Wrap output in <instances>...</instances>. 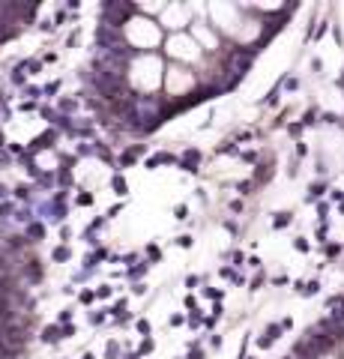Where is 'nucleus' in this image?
Listing matches in <instances>:
<instances>
[{
    "mask_svg": "<svg viewBox=\"0 0 344 359\" xmlns=\"http://www.w3.org/2000/svg\"><path fill=\"white\" fill-rule=\"evenodd\" d=\"M138 329H141V332H147V335H150V323H147V320H138Z\"/></svg>",
    "mask_w": 344,
    "mask_h": 359,
    "instance_id": "4468645a",
    "label": "nucleus"
},
{
    "mask_svg": "<svg viewBox=\"0 0 344 359\" xmlns=\"http://www.w3.org/2000/svg\"><path fill=\"white\" fill-rule=\"evenodd\" d=\"M177 243H180L183 249H188V246H192V236H180V239H177Z\"/></svg>",
    "mask_w": 344,
    "mask_h": 359,
    "instance_id": "ddd939ff",
    "label": "nucleus"
},
{
    "mask_svg": "<svg viewBox=\"0 0 344 359\" xmlns=\"http://www.w3.org/2000/svg\"><path fill=\"white\" fill-rule=\"evenodd\" d=\"M294 246H297L299 251H305V249H308V243H305V239H302V236H297V243H294Z\"/></svg>",
    "mask_w": 344,
    "mask_h": 359,
    "instance_id": "f8f14e48",
    "label": "nucleus"
},
{
    "mask_svg": "<svg viewBox=\"0 0 344 359\" xmlns=\"http://www.w3.org/2000/svg\"><path fill=\"white\" fill-rule=\"evenodd\" d=\"M114 192H117V195H126V180L114 177Z\"/></svg>",
    "mask_w": 344,
    "mask_h": 359,
    "instance_id": "9d476101",
    "label": "nucleus"
},
{
    "mask_svg": "<svg viewBox=\"0 0 344 359\" xmlns=\"http://www.w3.org/2000/svg\"><path fill=\"white\" fill-rule=\"evenodd\" d=\"M188 87H195V78H192V72H186V69H171L168 72V90L174 93V96H180V93H186Z\"/></svg>",
    "mask_w": 344,
    "mask_h": 359,
    "instance_id": "20e7f679",
    "label": "nucleus"
},
{
    "mask_svg": "<svg viewBox=\"0 0 344 359\" xmlns=\"http://www.w3.org/2000/svg\"><path fill=\"white\" fill-rule=\"evenodd\" d=\"M192 39H201L206 48H216V45H219V39H216V36H213V33L206 30L203 24H195V36H192Z\"/></svg>",
    "mask_w": 344,
    "mask_h": 359,
    "instance_id": "423d86ee",
    "label": "nucleus"
},
{
    "mask_svg": "<svg viewBox=\"0 0 344 359\" xmlns=\"http://www.w3.org/2000/svg\"><path fill=\"white\" fill-rule=\"evenodd\" d=\"M126 39L132 45H138V48H147V45H156L162 39V33H159V27L153 21L132 18V21H126Z\"/></svg>",
    "mask_w": 344,
    "mask_h": 359,
    "instance_id": "f03ea898",
    "label": "nucleus"
},
{
    "mask_svg": "<svg viewBox=\"0 0 344 359\" xmlns=\"http://www.w3.org/2000/svg\"><path fill=\"white\" fill-rule=\"evenodd\" d=\"M168 51H171V57L195 60V57H198V42H195L192 36H183V33H177V36L168 39Z\"/></svg>",
    "mask_w": 344,
    "mask_h": 359,
    "instance_id": "7ed1b4c3",
    "label": "nucleus"
},
{
    "mask_svg": "<svg viewBox=\"0 0 344 359\" xmlns=\"http://www.w3.org/2000/svg\"><path fill=\"white\" fill-rule=\"evenodd\" d=\"M186 18H188V9H186V6H171V9L165 12V24H168V27H183Z\"/></svg>",
    "mask_w": 344,
    "mask_h": 359,
    "instance_id": "39448f33",
    "label": "nucleus"
},
{
    "mask_svg": "<svg viewBox=\"0 0 344 359\" xmlns=\"http://www.w3.org/2000/svg\"><path fill=\"white\" fill-rule=\"evenodd\" d=\"M341 213H344V203H341Z\"/></svg>",
    "mask_w": 344,
    "mask_h": 359,
    "instance_id": "2eb2a0df",
    "label": "nucleus"
},
{
    "mask_svg": "<svg viewBox=\"0 0 344 359\" xmlns=\"http://www.w3.org/2000/svg\"><path fill=\"white\" fill-rule=\"evenodd\" d=\"M57 332H60L57 327H48V329H45V341H57V338H60Z\"/></svg>",
    "mask_w": 344,
    "mask_h": 359,
    "instance_id": "9b49d317",
    "label": "nucleus"
},
{
    "mask_svg": "<svg viewBox=\"0 0 344 359\" xmlns=\"http://www.w3.org/2000/svg\"><path fill=\"white\" fill-rule=\"evenodd\" d=\"M281 335V327H275V323H272V327H266V332H264V338L261 341H257V344H261V347H269L272 344V341L275 338H279Z\"/></svg>",
    "mask_w": 344,
    "mask_h": 359,
    "instance_id": "0eeeda50",
    "label": "nucleus"
},
{
    "mask_svg": "<svg viewBox=\"0 0 344 359\" xmlns=\"http://www.w3.org/2000/svg\"><path fill=\"white\" fill-rule=\"evenodd\" d=\"M287 221H290V213H275V219H272V225H275V228H284V225H287Z\"/></svg>",
    "mask_w": 344,
    "mask_h": 359,
    "instance_id": "1a4fd4ad",
    "label": "nucleus"
},
{
    "mask_svg": "<svg viewBox=\"0 0 344 359\" xmlns=\"http://www.w3.org/2000/svg\"><path fill=\"white\" fill-rule=\"evenodd\" d=\"M162 63L156 57H141L132 63V81L138 84L141 90H156L159 81H162Z\"/></svg>",
    "mask_w": 344,
    "mask_h": 359,
    "instance_id": "f257e3e1",
    "label": "nucleus"
},
{
    "mask_svg": "<svg viewBox=\"0 0 344 359\" xmlns=\"http://www.w3.org/2000/svg\"><path fill=\"white\" fill-rule=\"evenodd\" d=\"M198 159H201V156H198V150H188V153H186V159H183V168H186V171H195Z\"/></svg>",
    "mask_w": 344,
    "mask_h": 359,
    "instance_id": "6e6552de",
    "label": "nucleus"
}]
</instances>
